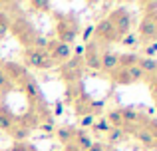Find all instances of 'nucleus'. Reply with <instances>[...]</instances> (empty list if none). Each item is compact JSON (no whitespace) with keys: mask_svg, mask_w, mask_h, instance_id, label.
<instances>
[{"mask_svg":"<svg viewBox=\"0 0 157 151\" xmlns=\"http://www.w3.org/2000/svg\"><path fill=\"white\" fill-rule=\"evenodd\" d=\"M94 129H96V131H100V133H107V131L111 129V125L107 123L105 117H101V119H96V123H94Z\"/></svg>","mask_w":157,"mask_h":151,"instance_id":"nucleus-24","label":"nucleus"},{"mask_svg":"<svg viewBox=\"0 0 157 151\" xmlns=\"http://www.w3.org/2000/svg\"><path fill=\"white\" fill-rule=\"evenodd\" d=\"M119 68H131V66H137L139 64V56L137 54H121L117 58Z\"/></svg>","mask_w":157,"mask_h":151,"instance_id":"nucleus-19","label":"nucleus"},{"mask_svg":"<svg viewBox=\"0 0 157 151\" xmlns=\"http://www.w3.org/2000/svg\"><path fill=\"white\" fill-rule=\"evenodd\" d=\"M0 108H2V96H0Z\"/></svg>","mask_w":157,"mask_h":151,"instance_id":"nucleus-36","label":"nucleus"},{"mask_svg":"<svg viewBox=\"0 0 157 151\" xmlns=\"http://www.w3.org/2000/svg\"><path fill=\"white\" fill-rule=\"evenodd\" d=\"M10 151H38L34 147V145H30V143H26V141H22V143H14L10 147Z\"/></svg>","mask_w":157,"mask_h":151,"instance_id":"nucleus-28","label":"nucleus"},{"mask_svg":"<svg viewBox=\"0 0 157 151\" xmlns=\"http://www.w3.org/2000/svg\"><path fill=\"white\" fill-rule=\"evenodd\" d=\"M94 123H96V115H94V113H84V115L80 117L82 127H94Z\"/></svg>","mask_w":157,"mask_h":151,"instance_id":"nucleus-25","label":"nucleus"},{"mask_svg":"<svg viewBox=\"0 0 157 151\" xmlns=\"http://www.w3.org/2000/svg\"><path fill=\"white\" fill-rule=\"evenodd\" d=\"M127 72H129V77H131V81H139V80H143V72L139 70V66H131V68H127Z\"/></svg>","mask_w":157,"mask_h":151,"instance_id":"nucleus-26","label":"nucleus"},{"mask_svg":"<svg viewBox=\"0 0 157 151\" xmlns=\"http://www.w3.org/2000/svg\"><path fill=\"white\" fill-rule=\"evenodd\" d=\"M137 66L143 72V77H155L157 76V60L155 58H139Z\"/></svg>","mask_w":157,"mask_h":151,"instance_id":"nucleus-14","label":"nucleus"},{"mask_svg":"<svg viewBox=\"0 0 157 151\" xmlns=\"http://www.w3.org/2000/svg\"><path fill=\"white\" fill-rule=\"evenodd\" d=\"M48 54H50L54 66L56 64H68L70 60L74 58L72 54V46H68V44H62V42H54V44H48Z\"/></svg>","mask_w":157,"mask_h":151,"instance_id":"nucleus-4","label":"nucleus"},{"mask_svg":"<svg viewBox=\"0 0 157 151\" xmlns=\"http://www.w3.org/2000/svg\"><path fill=\"white\" fill-rule=\"evenodd\" d=\"M135 139L143 147H155L157 143V123H143L141 127L135 129Z\"/></svg>","mask_w":157,"mask_h":151,"instance_id":"nucleus-6","label":"nucleus"},{"mask_svg":"<svg viewBox=\"0 0 157 151\" xmlns=\"http://www.w3.org/2000/svg\"><path fill=\"white\" fill-rule=\"evenodd\" d=\"M8 133H10V137L16 143H22V141H26L28 137H30V127H28V125H22V123H14L8 129Z\"/></svg>","mask_w":157,"mask_h":151,"instance_id":"nucleus-13","label":"nucleus"},{"mask_svg":"<svg viewBox=\"0 0 157 151\" xmlns=\"http://www.w3.org/2000/svg\"><path fill=\"white\" fill-rule=\"evenodd\" d=\"M62 113H64V104H60V101H58L56 108H54V115H62Z\"/></svg>","mask_w":157,"mask_h":151,"instance_id":"nucleus-34","label":"nucleus"},{"mask_svg":"<svg viewBox=\"0 0 157 151\" xmlns=\"http://www.w3.org/2000/svg\"><path fill=\"white\" fill-rule=\"evenodd\" d=\"M155 80H157V76H155Z\"/></svg>","mask_w":157,"mask_h":151,"instance_id":"nucleus-38","label":"nucleus"},{"mask_svg":"<svg viewBox=\"0 0 157 151\" xmlns=\"http://www.w3.org/2000/svg\"><path fill=\"white\" fill-rule=\"evenodd\" d=\"M109 76H111V81H113V84H117V85H129V84H133V81H131V77H129L127 68H117V70H113Z\"/></svg>","mask_w":157,"mask_h":151,"instance_id":"nucleus-15","label":"nucleus"},{"mask_svg":"<svg viewBox=\"0 0 157 151\" xmlns=\"http://www.w3.org/2000/svg\"><path fill=\"white\" fill-rule=\"evenodd\" d=\"M12 125H14V119H12V115H10V113H8L4 108H0V129L8 131Z\"/></svg>","mask_w":157,"mask_h":151,"instance_id":"nucleus-21","label":"nucleus"},{"mask_svg":"<svg viewBox=\"0 0 157 151\" xmlns=\"http://www.w3.org/2000/svg\"><path fill=\"white\" fill-rule=\"evenodd\" d=\"M20 84H22V88H24V92H26V96H28V100H30V101H38L40 97H42V96H40L38 84H36V80L32 76H26Z\"/></svg>","mask_w":157,"mask_h":151,"instance_id":"nucleus-10","label":"nucleus"},{"mask_svg":"<svg viewBox=\"0 0 157 151\" xmlns=\"http://www.w3.org/2000/svg\"><path fill=\"white\" fill-rule=\"evenodd\" d=\"M2 70H4V74L8 76V80H16V81H22L24 77L28 76V72H26V68H22V66H18V64H4L2 66Z\"/></svg>","mask_w":157,"mask_h":151,"instance_id":"nucleus-11","label":"nucleus"},{"mask_svg":"<svg viewBox=\"0 0 157 151\" xmlns=\"http://www.w3.org/2000/svg\"><path fill=\"white\" fill-rule=\"evenodd\" d=\"M8 30H10V18L0 10V40L8 34Z\"/></svg>","mask_w":157,"mask_h":151,"instance_id":"nucleus-22","label":"nucleus"},{"mask_svg":"<svg viewBox=\"0 0 157 151\" xmlns=\"http://www.w3.org/2000/svg\"><path fill=\"white\" fill-rule=\"evenodd\" d=\"M117 58H119V54H115V52H104V54L100 56L101 70H104V72H109V74H111L113 70H117V68H119Z\"/></svg>","mask_w":157,"mask_h":151,"instance_id":"nucleus-12","label":"nucleus"},{"mask_svg":"<svg viewBox=\"0 0 157 151\" xmlns=\"http://www.w3.org/2000/svg\"><path fill=\"white\" fill-rule=\"evenodd\" d=\"M100 52H98V46H96V44H86V46H84V58H82V60H84V64H86V66H88L90 68V70H101V64H100Z\"/></svg>","mask_w":157,"mask_h":151,"instance_id":"nucleus-9","label":"nucleus"},{"mask_svg":"<svg viewBox=\"0 0 157 151\" xmlns=\"http://www.w3.org/2000/svg\"><path fill=\"white\" fill-rule=\"evenodd\" d=\"M107 20H109L111 26L115 28V32H117L119 38H123L125 34H129V30H131V16H129V12H127L125 8H115V10L109 14Z\"/></svg>","mask_w":157,"mask_h":151,"instance_id":"nucleus-3","label":"nucleus"},{"mask_svg":"<svg viewBox=\"0 0 157 151\" xmlns=\"http://www.w3.org/2000/svg\"><path fill=\"white\" fill-rule=\"evenodd\" d=\"M32 6H34V8H40V10H46V12H50V2H42V0H34V2H32Z\"/></svg>","mask_w":157,"mask_h":151,"instance_id":"nucleus-30","label":"nucleus"},{"mask_svg":"<svg viewBox=\"0 0 157 151\" xmlns=\"http://www.w3.org/2000/svg\"><path fill=\"white\" fill-rule=\"evenodd\" d=\"M119 113H121V119H123V131H135L137 127H141L143 125V115L137 111V109H133V108H121L119 109Z\"/></svg>","mask_w":157,"mask_h":151,"instance_id":"nucleus-5","label":"nucleus"},{"mask_svg":"<svg viewBox=\"0 0 157 151\" xmlns=\"http://www.w3.org/2000/svg\"><path fill=\"white\" fill-rule=\"evenodd\" d=\"M92 135H88V133L84 131H76V137H74V145H76L80 151H88L92 147Z\"/></svg>","mask_w":157,"mask_h":151,"instance_id":"nucleus-16","label":"nucleus"},{"mask_svg":"<svg viewBox=\"0 0 157 151\" xmlns=\"http://www.w3.org/2000/svg\"><path fill=\"white\" fill-rule=\"evenodd\" d=\"M64 151H80V149H78L76 145H74V141H72V143H68V145H66V149H64Z\"/></svg>","mask_w":157,"mask_h":151,"instance_id":"nucleus-35","label":"nucleus"},{"mask_svg":"<svg viewBox=\"0 0 157 151\" xmlns=\"http://www.w3.org/2000/svg\"><path fill=\"white\" fill-rule=\"evenodd\" d=\"M139 36L145 38V40H155L157 42V20H155V16H147V14L143 16V20L139 22Z\"/></svg>","mask_w":157,"mask_h":151,"instance_id":"nucleus-8","label":"nucleus"},{"mask_svg":"<svg viewBox=\"0 0 157 151\" xmlns=\"http://www.w3.org/2000/svg\"><path fill=\"white\" fill-rule=\"evenodd\" d=\"M88 151H105V145H104V143H98V141H94L92 147H90Z\"/></svg>","mask_w":157,"mask_h":151,"instance_id":"nucleus-32","label":"nucleus"},{"mask_svg":"<svg viewBox=\"0 0 157 151\" xmlns=\"http://www.w3.org/2000/svg\"><path fill=\"white\" fill-rule=\"evenodd\" d=\"M155 147H157V143H155Z\"/></svg>","mask_w":157,"mask_h":151,"instance_id":"nucleus-37","label":"nucleus"},{"mask_svg":"<svg viewBox=\"0 0 157 151\" xmlns=\"http://www.w3.org/2000/svg\"><path fill=\"white\" fill-rule=\"evenodd\" d=\"M8 88H10V80H8V76L4 74V70L0 68V96H2L4 92H8Z\"/></svg>","mask_w":157,"mask_h":151,"instance_id":"nucleus-27","label":"nucleus"},{"mask_svg":"<svg viewBox=\"0 0 157 151\" xmlns=\"http://www.w3.org/2000/svg\"><path fill=\"white\" fill-rule=\"evenodd\" d=\"M24 62H26V66L34 68V70H50L54 66L48 50H38V48H26L24 50Z\"/></svg>","mask_w":157,"mask_h":151,"instance_id":"nucleus-2","label":"nucleus"},{"mask_svg":"<svg viewBox=\"0 0 157 151\" xmlns=\"http://www.w3.org/2000/svg\"><path fill=\"white\" fill-rule=\"evenodd\" d=\"M90 36H94V26H88V28L84 30V34H82V38H84V42H86V44H88Z\"/></svg>","mask_w":157,"mask_h":151,"instance_id":"nucleus-31","label":"nucleus"},{"mask_svg":"<svg viewBox=\"0 0 157 151\" xmlns=\"http://www.w3.org/2000/svg\"><path fill=\"white\" fill-rule=\"evenodd\" d=\"M123 139H125V131H123L121 127H111L109 131H107V143L117 145V143H121Z\"/></svg>","mask_w":157,"mask_h":151,"instance_id":"nucleus-18","label":"nucleus"},{"mask_svg":"<svg viewBox=\"0 0 157 151\" xmlns=\"http://www.w3.org/2000/svg\"><path fill=\"white\" fill-rule=\"evenodd\" d=\"M56 137L64 145H68V143H72L74 137H76V129H74V127H58L56 129Z\"/></svg>","mask_w":157,"mask_h":151,"instance_id":"nucleus-17","label":"nucleus"},{"mask_svg":"<svg viewBox=\"0 0 157 151\" xmlns=\"http://www.w3.org/2000/svg\"><path fill=\"white\" fill-rule=\"evenodd\" d=\"M56 34H58V42L62 44H72L76 42L78 34H80V26H78L74 16H60L58 18V26H56Z\"/></svg>","mask_w":157,"mask_h":151,"instance_id":"nucleus-1","label":"nucleus"},{"mask_svg":"<svg viewBox=\"0 0 157 151\" xmlns=\"http://www.w3.org/2000/svg\"><path fill=\"white\" fill-rule=\"evenodd\" d=\"M94 34H96L100 40H104V42H115V40H119L115 28L111 26V22L107 18H104L98 26H94Z\"/></svg>","mask_w":157,"mask_h":151,"instance_id":"nucleus-7","label":"nucleus"},{"mask_svg":"<svg viewBox=\"0 0 157 151\" xmlns=\"http://www.w3.org/2000/svg\"><path fill=\"white\" fill-rule=\"evenodd\" d=\"M107 123L111 125V127H123V119H121V113H119V109H111L109 113H107Z\"/></svg>","mask_w":157,"mask_h":151,"instance_id":"nucleus-20","label":"nucleus"},{"mask_svg":"<svg viewBox=\"0 0 157 151\" xmlns=\"http://www.w3.org/2000/svg\"><path fill=\"white\" fill-rule=\"evenodd\" d=\"M42 131H46V133H52V131H54L52 121H46V123H42Z\"/></svg>","mask_w":157,"mask_h":151,"instance_id":"nucleus-33","label":"nucleus"},{"mask_svg":"<svg viewBox=\"0 0 157 151\" xmlns=\"http://www.w3.org/2000/svg\"><path fill=\"white\" fill-rule=\"evenodd\" d=\"M119 40H121V44H123V46H127V48H133V46H137V44H139L137 34H131V32H129V34H125L123 38H119Z\"/></svg>","mask_w":157,"mask_h":151,"instance_id":"nucleus-23","label":"nucleus"},{"mask_svg":"<svg viewBox=\"0 0 157 151\" xmlns=\"http://www.w3.org/2000/svg\"><path fill=\"white\" fill-rule=\"evenodd\" d=\"M157 54V42H151L145 46V58H153Z\"/></svg>","mask_w":157,"mask_h":151,"instance_id":"nucleus-29","label":"nucleus"}]
</instances>
